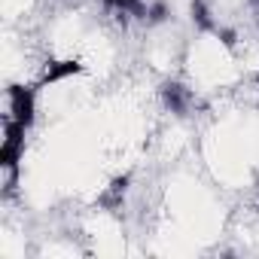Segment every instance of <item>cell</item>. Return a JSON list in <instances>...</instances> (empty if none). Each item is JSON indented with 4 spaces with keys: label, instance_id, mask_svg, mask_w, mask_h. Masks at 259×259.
<instances>
[{
    "label": "cell",
    "instance_id": "6da1fadb",
    "mask_svg": "<svg viewBox=\"0 0 259 259\" xmlns=\"http://www.w3.org/2000/svg\"><path fill=\"white\" fill-rule=\"evenodd\" d=\"M25 132L28 128L16 119L7 122V132H4V147H0V165H4L10 174H19V159L25 150Z\"/></svg>",
    "mask_w": 259,
    "mask_h": 259
},
{
    "label": "cell",
    "instance_id": "7a4b0ae2",
    "mask_svg": "<svg viewBox=\"0 0 259 259\" xmlns=\"http://www.w3.org/2000/svg\"><path fill=\"white\" fill-rule=\"evenodd\" d=\"M10 119H16V122H22L25 128H31L34 125V113H37V98H34V89H28V85H10Z\"/></svg>",
    "mask_w": 259,
    "mask_h": 259
},
{
    "label": "cell",
    "instance_id": "3957f363",
    "mask_svg": "<svg viewBox=\"0 0 259 259\" xmlns=\"http://www.w3.org/2000/svg\"><path fill=\"white\" fill-rule=\"evenodd\" d=\"M85 67L76 61V58H64V61H46V67H43V73H40V89L43 85H55V82H61V79H67V76H76V73H82Z\"/></svg>",
    "mask_w": 259,
    "mask_h": 259
},
{
    "label": "cell",
    "instance_id": "277c9868",
    "mask_svg": "<svg viewBox=\"0 0 259 259\" xmlns=\"http://www.w3.org/2000/svg\"><path fill=\"white\" fill-rule=\"evenodd\" d=\"M128 183H132V180H128V174H122V177H116L101 195H98V204L104 207V210H122V201H125V192H128Z\"/></svg>",
    "mask_w": 259,
    "mask_h": 259
},
{
    "label": "cell",
    "instance_id": "5b68a950",
    "mask_svg": "<svg viewBox=\"0 0 259 259\" xmlns=\"http://www.w3.org/2000/svg\"><path fill=\"white\" fill-rule=\"evenodd\" d=\"M162 101H165V107H168L171 113H177V116H183V113L189 110V92H186L180 82H165V85H162Z\"/></svg>",
    "mask_w": 259,
    "mask_h": 259
},
{
    "label": "cell",
    "instance_id": "8992f818",
    "mask_svg": "<svg viewBox=\"0 0 259 259\" xmlns=\"http://www.w3.org/2000/svg\"><path fill=\"white\" fill-rule=\"evenodd\" d=\"M192 22L201 28V31H217L213 19H210V10L204 7V0H192Z\"/></svg>",
    "mask_w": 259,
    "mask_h": 259
},
{
    "label": "cell",
    "instance_id": "52a82bcc",
    "mask_svg": "<svg viewBox=\"0 0 259 259\" xmlns=\"http://www.w3.org/2000/svg\"><path fill=\"white\" fill-rule=\"evenodd\" d=\"M217 34H220V40H223V46H226V49H235V43H238L235 31H229V28H220Z\"/></svg>",
    "mask_w": 259,
    "mask_h": 259
},
{
    "label": "cell",
    "instance_id": "ba28073f",
    "mask_svg": "<svg viewBox=\"0 0 259 259\" xmlns=\"http://www.w3.org/2000/svg\"><path fill=\"white\" fill-rule=\"evenodd\" d=\"M165 16H168V10H165V4H156L153 10H147V19H150V22H162Z\"/></svg>",
    "mask_w": 259,
    "mask_h": 259
}]
</instances>
